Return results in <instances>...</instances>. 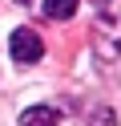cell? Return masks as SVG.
Instances as JSON below:
<instances>
[{
	"instance_id": "obj_1",
	"label": "cell",
	"mask_w": 121,
	"mask_h": 126,
	"mask_svg": "<svg viewBox=\"0 0 121 126\" xmlns=\"http://www.w3.org/2000/svg\"><path fill=\"white\" fill-rule=\"evenodd\" d=\"M8 53H12V61H20V65H32V61L44 57V45H40V37L32 33V29H16V33L8 37Z\"/></svg>"
},
{
	"instance_id": "obj_2",
	"label": "cell",
	"mask_w": 121,
	"mask_h": 126,
	"mask_svg": "<svg viewBox=\"0 0 121 126\" xmlns=\"http://www.w3.org/2000/svg\"><path fill=\"white\" fill-rule=\"evenodd\" d=\"M105 37H109V49H101L105 53V57H117V53H121V12H109V16H105V25H101V41H105Z\"/></svg>"
},
{
	"instance_id": "obj_3",
	"label": "cell",
	"mask_w": 121,
	"mask_h": 126,
	"mask_svg": "<svg viewBox=\"0 0 121 126\" xmlns=\"http://www.w3.org/2000/svg\"><path fill=\"white\" fill-rule=\"evenodd\" d=\"M20 126H56V110L53 106H28L20 114Z\"/></svg>"
},
{
	"instance_id": "obj_4",
	"label": "cell",
	"mask_w": 121,
	"mask_h": 126,
	"mask_svg": "<svg viewBox=\"0 0 121 126\" xmlns=\"http://www.w3.org/2000/svg\"><path fill=\"white\" fill-rule=\"evenodd\" d=\"M77 4L81 0H44V16L48 20H69V16H77Z\"/></svg>"
},
{
	"instance_id": "obj_5",
	"label": "cell",
	"mask_w": 121,
	"mask_h": 126,
	"mask_svg": "<svg viewBox=\"0 0 121 126\" xmlns=\"http://www.w3.org/2000/svg\"><path fill=\"white\" fill-rule=\"evenodd\" d=\"M93 122H97V126H113V114H109V110H97Z\"/></svg>"
},
{
	"instance_id": "obj_6",
	"label": "cell",
	"mask_w": 121,
	"mask_h": 126,
	"mask_svg": "<svg viewBox=\"0 0 121 126\" xmlns=\"http://www.w3.org/2000/svg\"><path fill=\"white\" fill-rule=\"evenodd\" d=\"M97 4H101V8H105V4H113V0H97Z\"/></svg>"
},
{
	"instance_id": "obj_7",
	"label": "cell",
	"mask_w": 121,
	"mask_h": 126,
	"mask_svg": "<svg viewBox=\"0 0 121 126\" xmlns=\"http://www.w3.org/2000/svg\"><path fill=\"white\" fill-rule=\"evenodd\" d=\"M16 4H28V0H16Z\"/></svg>"
}]
</instances>
